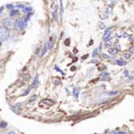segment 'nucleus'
I'll return each mask as SVG.
<instances>
[{"label":"nucleus","instance_id":"obj_13","mask_svg":"<svg viewBox=\"0 0 134 134\" xmlns=\"http://www.w3.org/2000/svg\"><path fill=\"white\" fill-rule=\"evenodd\" d=\"M53 17L54 18L55 20L58 19V6H55V9L54 11V13H53Z\"/></svg>","mask_w":134,"mask_h":134},{"label":"nucleus","instance_id":"obj_3","mask_svg":"<svg viewBox=\"0 0 134 134\" xmlns=\"http://www.w3.org/2000/svg\"><path fill=\"white\" fill-rule=\"evenodd\" d=\"M26 23H27V21H26L25 18H19V19L16 21V24H15L17 30H21V29H23L25 27V25H26Z\"/></svg>","mask_w":134,"mask_h":134},{"label":"nucleus","instance_id":"obj_19","mask_svg":"<svg viewBox=\"0 0 134 134\" xmlns=\"http://www.w3.org/2000/svg\"><path fill=\"white\" fill-rule=\"evenodd\" d=\"M98 53H99V48H96V50L93 51V57H97V55H98Z\"/></svg>","mask_w":134,"mask_h":134},{"label":"nucleus","instance_id":"obj_15","mask_svg":"<svg viewBox=\"0 0 134 134\" xmlns=\"http://www.w3.org/2000/svg\"><path fill=\"white\" fill-rule=\"evenodd\" d=\"M36 99H38V97H36V96H31L30 98H29V100H28V104H31V103H33V102H34Z\"/></svg>","mask_w":134,"mask_h":134},{"label":"nucleus","instance_id":"obj_17","mask_svg":"<svg viewBox=\"0 0 134 134\" xmlns=\"http://www.w3.org/2000/svg\"><path fill=\"white\" fill-rule=\"evenodd\" d=\"M6 127H7L6 122H0V128H6Z\"/></svg>","mask_w":134,"mask_h":134},{"label":"nucleus","instance_id":"obj_8","mask_svg":"<svg viewBox=\"0 0 134 134\" xmlns=\"http://www.w3.org/2000/svg\"><path fill=\"white\" fill-rule=\"evenodd\" d=\"M116 64H117L118 66L123 67V66H125L126 64H127V62L124 61V59H117V61H116Z\"/></svg>","mask_w":134,"mask_h":134},{"label":"nucleus","instance_id":"obj_25","mask_svg":"<svg viewBox=\"0 0 134 134\" xmlns=\"http://www.w3.org/2000/svg\"><path fill=\"white\" fill-rule=\"evenodd\" d=\"M91 63H93V64H96V63H98V59H92V62Z\"/></svg>","mask_w":134,"mask_h":134},{"label":"nucleus","instance_id":"obj_6","mask_svg":"<svg viewBox=\"0 0 134 134\" xmlns=\"http://www.w3.org/2000/svg\"><path fill=\"white\" fill-rule=\"evenodd\" d=\"M38 75H36V76L34 77V80H33L32 84H31V86H30L31 90H32L33 88H35V87H36V85H38Z\"/></svg>","mask_w":134,"mask_h":134},{"label":"nucleus","instance_id":"obj_23","mask_svg":"<svg viewBox=\"0 0 134 134\" xmlns=\"http://www.w3.org/2000/svg\"><path fill=\"white\" fill-rule=\"evenodd\" d=\"M54 69H55V70H57V71H58V72H61V73L63 74V75H64V72H63V71H61V70H59L58 66H54Z\"/></svg>","mask_w":134,"mask_h":134},{"label":"nucleus","instance_id":"obj_11","mask_svg":"<svg viewBox=\"0 0 134 134\" xmlns=\"http://www.w3.org/2000/svg\"><path fill=\"white\" fill-rule=\"evenodd\" d=\"M63 13H64V7H63V0L59 1V15L63 16Z\"/></svg>","mask_w":134,"mask_h":134},{"label":"nucleus","instance_id":"obj_29","mask_svg":"<svg viewBox=\"0 0 134 134\" xmlns=\"http://www.w3.org/2000/svg\"><path fill=\"white\" fill-rule=\"evenodd\" d=\"M2 10H3V7H1V8H0V14H1V12H2Z\"/></svg>","mask_w":134,"mask_h":134},{"label":"nucleus","instance_id":"obj_9","mask_svg":"<svg viewBox=\"0 0 134 134\" xmlns=\"http://www.w3.org/2000/svg\"><path fill=\"white\" fill-rule=\"evenodd\" d=\"M118 51V48L117 47H110L109 48V54H116Z\"/></svg>","mask_w":134,"mask_h":134},{"label":"nucleus","instance_id":"obj_26","mask_svg":"<svg viewBox=\"0 0 134 134\" xmlns=\"http://www.w3.org/2000/svg\"><path fill=\"white\" fill-rule=\"evenodd\" d=\"M6 7H7V8H9V9H13L14 8V6H12V5H7Z\"/></svg>","mask_w":134,"mask_h":134},{"label":"nucleus","instance_id":"obj_24","mask_svg":"<svg viewBox=\"0 0 134 134\" xmlns=\"http://www.w3.org/2000/svg\"><path fill=\"white\" fill-rule=\"evenodd\" d=\"M102 58H104V59H109L110 57H109V55H107V54H102Z\"/></svg>","mask_w":134,"mask_h":134},{"label":"nucleus","instance_id":"obj_10","mask_svg":"<svg viewBox=\"0 0 134 134\" xmlns=\"http://www.w3.org/2000/svg\"><path fill=\"white\" fill-rule=\"evenodd\" d=\"M47 50H48V46H47V43H46V44H44V46H43V48H42V54H40V57H43V55L46 54V53L47 51Z\"/></svg>","mask_w":134,"mask_h":134},{"label":"nucleus","instance_id":"obj_5","mask_svg":"<svg viewBox=\"0 0 134 134\" xmlns=\"http://www.w3.org/2000/svg\"><path fill=\"white\" fill-rule=\"evenodd\" d=\"M109 78H110L109 73L103 72V73L101 74V80H103V81H108V80H109Z\"/></svg>","mask_w":134,"mask_h":134},{"label":"nucleus","instance_id":"obj_7","mask_svg":"<svg viewBox=\"0 0 134 134\" xmlns=\"http://www.w3.org/2000/svg\"><path fill=\"white\" fill-rule=\"evenodd\" d=\"M20 107H21V104H20V103H18V104H16V105L12 108V109H13L12 111L18 114V113H19V110H20Z\"/></svg>","mask_w":134,"mask_h":134},{"label":"nucleus","instance_id":"obj_27","mask_svg":"<svg viewBox=\"0 0 134 134\" xmlns=\"http://www.w3.org/2000/svg\"><path fill=\"white\" fill-rule=\"evenodd\" d=\"M28 78H29V76H28V75H25V76H24V80H25V81L28 80Z\"/></svg>","mask_w":134,"mask_h":134},{"label":"nucleus","instance_id":"obj_2","mask_svg":"<svg viewBox=\"0 0 134 134\" xmlns=\"http://www.w3.org/2000/svg\"><path fill=\"white\" fill-rule=\"evenodd\" d=\"M8 36H9V31H8V29H7V27L0 28V40H1V42L7 40Z\"/></svg>","mask_w":134,"mask_h":134},{"label":"nucleus","instance_id":"obj_4","mask_svg":"<svg viewBox=\"0 0 134 134\" xmlns=\"http://www.w3.org/2000/svg\"><path fill=\"white\" fill-rule=\"evenodd\" d=\"M111 32H112V29L111 28H107L104 33V40L108 42V40H111Z\"/></svg>","mask_w":134,"mask_h":134},{"label":"nucleus","instance_id":"obj_1","mask_svg":"<svg viewBox=\"0 0 134 134\" xmlns=\"http://www.w3.org/2000/svg\"><path fill=\"white\" fill-rule=\"evenodd\" d=\"M3 24L5 25V26L7 28H12L15 26V24H16V22H15V19H14L13 17H8V18H6V19L3 20Z\"/></svg>","mask_w":134,"mask_h":134},{"label":"nucleus","instance_id":"obj_14","mask_svg":"<svg viewBox=\"0 0 134 134\" xmlns=\"http://www.w3.org/2000/svg\"><path fill=\"white\" fill-rule=\"evenodd\" d=\"M79 93H80V89L79 88H75V89H74V95H75L76 98L79 97Z\"/></svg>","mask_w":134,"mask_h":134},{"label":"nucleus","instance_id":"obj_30","mask_svg":"<svg viewBox=\"0 0 134 134\" xmlns=\"http://www.w3.org/2000/svg\"><path fill=\"white\" fill-rule=\"evenodd\" d=\"M0 46H1V40H0Z\"/></svg>","mask_w":134,"mask_h":134},{"label":"nucleus","instance_id":"obj_28","mask_svg":"<svg viewBox=\"0 0 134 134\" xmlns=\"http://www.w3.org/2000/svg\"><path fill=\"white\" fill-rule=\"evenodd\" d=\"M128 74H129L128 71H125V72H124V75H125V76H128Z\"/></svg>","mask_w":134,"mask_h":134},{"label":"nucleus","instance_id":"obj_16","mask_svg":"<svg viewBox=\"0 0 134 134\" xmlns=\"http://www.w3.org/2000/svg\"><path fill=\"white\" fill-rule=\"evenodd\" d=\"M117 94H119V92H118V91H113V92L108 93V95H109V96H116Z\"/></svg>","mask_w":134,"mask_h":134},{"label":"nucleus","instance_id":"obj_22","mask_svg":"<svg viewBox=\"0 0 134 134\" xmlns=\"http://www.w3.org/2000/svg\"><path fill=\"white\" fill-rule=\"evenodd\" d=\"M130 57H131V53H126V54H125V58L127 59H130Z\"/></svg>","mask_w":134,"mask_h":134},{"label":"nucleus","instance_id":"obj_21","mask_svg":"<svg viewBox=\"0 0 134 134\" xmlns=\"http://www.w3.org/2000/svg\"><path fill=\"white\" fill-rule=\"evenodd\" d=\"M106 42V43H105V44H106L105 46H106V47H110V46H111V40H108V42Z\"/></svg>","mask_w":134,"mask_h":134},{"label":"nucleus","instance_id":"obj_20","mask_svg":"<svg viewBox=\"0 0 134 134\" xmlns=\"http://www.w3.org/2000/svg\"><path fill=\"white\" fill-rule=\"evenodd\" d=\"M30 91H31V88H30V87H29V88L27 89V90H26V91H25V92L23 93V94H22V96H26V95H27V94H28V93H29V92H30Z\"/></svg>","mask_w":134,"mask_h":134},{"label":"nucleus","instance_id":"obj_12","mask_svg":"<svg viewBox=\"0 0 134 134\" xmlns=\"http://www.w3.org/2000/svg\"><path fill=\"white\" fill-rule=\"evenodd\" d=\"M16 14H18V10H17V9H15V10H14V8H13L12 10H11V11H10V16H11V17H13V16H15V15H16Z\"/></svg>","mask_w":134,"mask_h":134},{"label":"nucleus","instance_id":"obj_18","mask_svg":"<svg viewBox=\"0 0 134 134\" xmlns=\"http://www.w3.org/2000/svg\"><path fill=\"white\" fill-rule=\"evenodd\" d=\"M99 27H100V29H105L106 28V26H105V24L103 23V22H101L100 21L99 22Z\"/></svg>","mask_w":134,"mask_h":134}]
</instances>
